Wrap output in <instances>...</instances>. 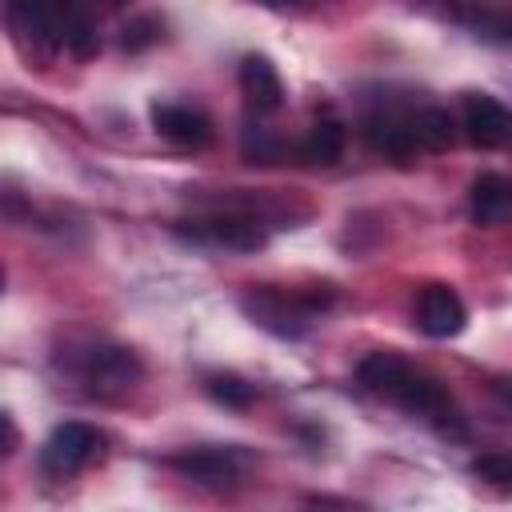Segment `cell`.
<instances>
[{
    "instance_id": "obj_16",
    "label": "cell",
    "mask_w": 512,
    "mask_h": 512,
    "mask_svg": "<svg viewBox=\"0 0 512 512\" xmlns=\"http://www.w3.org/2000/svg\"><path fill=\"white\" fill-rule=\"evenodd\" d=\"M60 48H68L76 60H92L100 52L96 20L84 8H60Z\"/></svg>"
},
{
    "instance_id": "obj_21",
    "label": "cell",
    "mask_w": 512,
    "mask_h": 512,
    "mask_svg": "<svg viewBox=\"0 0 512 512\" xmlns=\"http://www.w3.org/2000/svg\"><path fill=\"white\" fill-rule=\"evenodd\" d=\"M296 512H356L352 504H344V500H332V496H320V500H304Z\"/></svg>"
},
{
    "instance_id": "obj_10",
    "label": "cell",
    "mask_w": 512,
    "mask_h": 512,
    "mask_svg": "<svg viewBox=\"0 0 512 512\" xmlns=\"http://www.w3.org/2000/svg\"><path fill=\"white\" fill-rule=\"evenodd\" d=\"M152 128L180 148H204L212 140V120L192 104H152Z\"/></svg>"
},
{
    "instance_id": "obj_5",
    "label": "cell",
    "mask_w": 512,
    "mask_h": 512,
    "mask_svg": "<svg viewBox=\"0 0 512 512\" xmlns=\"http://www.w3.org/2000/svg\"><path fill=\"white\" fill-rule=\"evenodd\" d=\"M80 376L96 396H124V392H132L140 384L144 364L124 344H92L80 356Z\"/></svg>"
},
{
    "instance_id": "obj_19",
    "label": "cell",
    "mask_w": 512,
    "mask_h": 512,
    "mask_svg": "<svg viewBox=\"0 0 512 512\" xmlns=\"http://www.w3.org/2000/svg\"><path fill=\"white\" fill-rule=\"evenodd\" d=\"M156 36H160V20H156V16H132V20H124V28H120V48L140 52V48H148Z\"/></svg>"
},
{
    "instance_id": "obj_4",
    "label": "cell",
    "mask_w": 512,
    "mask_h": 512,
    "mask_svg": "<svg viewBox=\"0 0 512 512\" xmlns=\"http://www.w3.org/2000/svg\"><path fill=\"white\" fill-rule=\"evenodd\" d=\"M184 480L192 484H204V488H236L248 468H252V456L232 448V444H204V448H184L168 460Z\"/></svg>"
},
{
    "instance_id": "obj_9",
    "label": "cell",
    "mask_w": 512,
    "mask_h": 512,
    "mask_svg": "<svg viewBox=\"0 0 512 512\" xmlns=\"http://www.w3.org/2000/svg\"><path fill=\"white\" fill-rule=\"evenodd\" d=\"M508 132H512V116L496 96H488V92L464 96V136L476 148H500L508 140Z\"/></svg>"
},
{
    "instance_id": "obj_8",
    "label": "cell",
    "mask_w": 512,
    "mask_h": 512,
    "mask_svg": "<svg viewBox=\"0 0 512 512\" xmlns=\"http://www.w3.org/2000/svg\"><path fill=\"white\" fill-rule=\"evenodd\" d=\"M468 312H464V300L448 288V284H428L420 296H416V328L432 340H448L464 328Z\"/></svg>"
},
{
    "instance_id": "obj_13",
    "label": "cell",
    "mask_w": 512,
    "mask_h": 512,
    "mask_svg": "<svg viewBox=\"0 0 512 512\" xmlns=\"http://www.w3.org/2000/svg\"><path fill=\"white\" fill-rule=\"evenodd\" d=\"M468 212L480 228H500L512 212V184L500 176V172H484L472 180V192H468Z\"/></svg>"
},
{
    "instance_id": "obj_22",
    "label": "cell",
    "mask_w": 512,
    "mask_h": 512,
    "mask_svg": "<svg viewBox=\"0 0 512 512\" xmlns=\"http://www.w3.org/2000/svg\"><path fill=\"white\" fill-rule=\"evenodd\" d=\"M16 444H20V432H16V424H12V420L0 412V456H8Z\"/></svg>"
},
{
    "instance_id": "obj_15",
    "label": "cell",
    "mask_w": 512,
    "mask_h": 512,
    "mask_svg": "<svg viewBox=\"0 0 512 512\" xmlns=\"http://www.w3.org/2000/svg\"><path fill=\"white\" fill-rule=\"evenodd\" d=\"M344 140H348L344 124L332 120V116H324V120H316V124L308 128V136L296 144V156H300L304 164H336V160L344 156Z\"/></svg>"
},
{
    "instance_id": "obj_2",
    "label": "cell",
    "mask_w": 512,
    "mask_h": 512,
    "mask_svg": "<svg viewBox=\"0 0 512 512\" xmlns=\"http://www.w3.org/2000/svg\"><path fill=\"white\" fill-rule=\"evenodd\" d=\"M332 300H336L332 284H320L308 292H280L272 284H260L240 296V308L256 328H264L280 340H300Z\"/></svg>"
},
{
    "instance_id": "obj_3",
    "label": "cell",
    "mask_w": 512,
    "mask_h": 512,
    "mask_svg": "<svg viewBox=\"0 0 512 512\" xmlns=\"http://www.w3.org/2000/svg\"><path fill=\"white\" fill-rule=\"evenodd\" d=\"M4 24L12 32V44L32 64H52L60 52V8L48 4H8Z\"/></svg>"
},
{
    "instance_id": "obj_6",
    "label": "cell",
    "mask_w": 512,
    "mask_h": 512,
    "mask_svg": "<svg viewBox=\"0 0 512 512\" xmlns=\"http://www.w3.org/2000/svg\"><path fill=\"white\" fill-rule=\"evenodd\" d=\"M184 224L188 228H180V232L204 248H224V252L264 248V224L252 212H216V216H200V220H184Z\"/></svg>"
},
{
    "instance_id": "obj_11",
    "label": "cell",
    "mask_w": 512,
    "mask_h": 512,
    "mask_svg": "<svg viewBox=\"0 0 512 512\" xmlns=\"http://www.w3.org/2000/svg\"><path fill=\"white\" fill-rule=\"evenodd\" d=\"M364 140L372 152H384L388 160H412L416 156V144L408 136V124H404V112H392V108H380V112H368L364 124H360Z\"/></svg>"
},
{
    "instance_id": "obj_18",
    "label": "cell",
    "mask_w": 512,
    "mask_h": 512,
    "mask_svg": "<svg viewBox=\"0 0 512 512\" xmlns=\"http://www.w3.org/2000/svg\"><path fill=\"white\" fill-rule=\"evenodd\" d=\"M240 152H244L248 164H276L288 148H284V140H280L276 132H268L264 124H244V132H240Z\"/></svg>"
},
{
    "instance_id": "obj_17",
    "label": "cell",
    "mask_w": 512,
    "mask_h": 512,
    "mask_svg": "<svg viewBox=\"0 0 512 512\" xmlns=\"http://www.w3.org/2000/svg\"><path fill=\"white\" fill-rule=\"evenodd\" d=\"M204 392H208L216 404L236 408V412H244V408L256 400V388H252L248 380H240L236 372H208V376H204Z\"/></svg>"
},
{
    "instance_id": "obj_23",
    "label": "cell",
    "mask_w": 512,
    "mask_h": 512,
    "mask_svg": "<svg viewBox=\"0 0 512 512\" xmlns=\"http://www.w3.org/2000/svg\"><path fill=\"white\" fill-rule=\"evenodd\" d=\"M0 292H4V268H0Z\"/></svg>"
},
{
    "instance_id": "obj_1",
    "label": "cell",
    "mask_w": 512,
    "mask_h": 512,
    "mask_svg": "<svg viewBox=\"0 0 512 512\" xmlns=\"http://www.w3.org/2000/svg\"><path fill=\"white\" fill-rule=\"evenodd\" d=\"M360 384L384 400H392L396 408L432 420L444 436L460 440L464 436V416L452 404V396L444 392L440 380L424 376L420 368H412L408 360L392 356V352H372L368 360H360Z\"/></svg>"
},
{
    "instance_id": "obj_12",
    "label": "cell",
    "mask_w": 512,
    "mask_h": 512,
    "mask_svg": "<svg viewBox=\"0 0 512 512\" xmlns=\"http://www.w3.org/2000/svg\"><path fill=\"white\" fill-rule=\"evenodd\" d=\"M240 92L256 112H276L284 104V84H280L276 64L256 52L240 60Z\"/></svg>"
},
{
    "instance_id": "obj_7",
    "label": "cell",
    "mask_w": 512,
    "mask_h": 512,
    "mask_svg": "<svg viewBox=\"0 0 512 512\" xmlns=\"http://www.w3.org/2000/svg\"><path fill=\"white\" fill-rule=\"evenodd\" d=\"M100 432L92 428V424H84V420H64V424H56L52 428V436L44 440V452H40V464H44V472L48 476H76L84 464H92L96 460V452H100Z\"/></svg>"
},
{
    "instance_id": "obj_20",
    "label": "cell",
    "mask_w": 512,
    "mask_h": 512,
    "mask_svg": "<svg viewBox=\"0 0 512 512\" xmlns=\"http://www.w3.org/2000/svg\"><path fill=\"white\" fill-rule=\"evenodd\" d=\"M472 472H476L480 480H488V484L504 488V484L512 480V460H508L504 452H488V456H480V460L472 464Z\"/></svg>"
},
{
    "instance_id": "obj_14",
    "label": "cell",
    "mask_w": 512,
    "mask_h": 512,
    "mask_svg": "<svg viewBox=\"0 0 512 512\" xmlns=\"http://www.w3.org/2000/svg\"><path fill=\"white\" fill-rule=\"evenodd\" d=\"M404 124H408V136L416 144V152H444L452 148L456 140V124L448 116V108H436V104H420L412 112H404Z\"/></svg>"
}]
</instances>
